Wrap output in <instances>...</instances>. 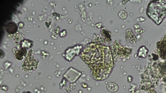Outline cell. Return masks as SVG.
<instances>
[{
    "label": "cell",
    "instance_id": "1",
    "mask_svg": "<svg viewBox=\"0 0 166 93\" xmlns=\"http://www.w3.org/2000/svg\"><path fill=\"white\" fill-rule=\"evenodd\" d=\"M80 57L89 66L96 80L105 79L113 68L112 54L108 47L94 43L88 44L81 53Z\"/></svg>",
    "mask_w": 166,
    "mask_h": 93
},
{
    "label": "cell",
    "instance_id": "2",
    "mask_svg": "<svg viewBox=\"0 0 166 93\" xmlns=\"http://www.w3.org/2000/svg\"><path fill=\"white\" fill-rule=\"evenodd\" d=\"M37 63L36 61L33 57L31 56L28 57L24 64V66L25 68L28 69L32 70V68H34L36 67Z\"/></svg>",
    "mask_w": 166,
    "mask_h": 93
},
{
    "label": "cell",
    "instance_id": "3",
    "mask_svg": "<svg viewBox=\"0 0 166 93\" xmlns=\"http://www.w3.org/2000/svg\"><path fill=\"white\" fill-rule=\"evenodd\" d=\"M6 29L8 33L12 34L17 31V26L14 22H10L7 25Z\"/></svg>",
    "mask_w": 166,
    "mask_h": 93
},
{
    "label": "cell",
    "instance_id": "4",
    "mask_svg": "<svg viewBox=\"0 0 166 93\" xmlns=\"http://www.w3.org/2000/svg\"><path fill=\"white\" fill-rule=\"evenodd\" d=\"M27 53V50L25 48H22L19 50L16 53L15 56L18 60H22L23 58V57Z\"/></svg>",
    "mask_w": 166,
    "mask_h": 93
},
{
    "label": "cell",
    "instance_id": "5",
    "mask_svg": "<svg viewBox=\"0 0 166 93\" xmlns=\"http://www.w3.org/2000/svg\"><path fill=\"white\" fill-rule=\"evenodd\" d=\"M107 88L111 92H115L118 90V87L115 83L110 82L107 85Z\"/></svg>",
    "mask_w": 166,
    "mask_h": 93
}]
</instances>
